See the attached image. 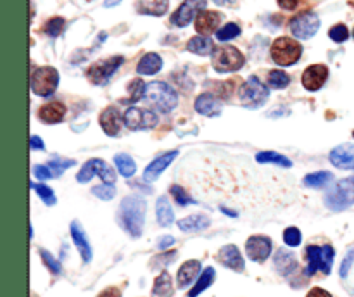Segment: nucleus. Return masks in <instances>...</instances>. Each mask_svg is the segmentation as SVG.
<instances>
[{
  "label": "nucleus",
  "mask_w": 354,
  "mask_h": 297,
  "mask_svg": "<svg viewBox=\"0 0 354 297\" xmlns=\"http://www.w3.org/2000/svg\"><path fill=\"white\" fill-rule=\"evenodd\" d=\"M99 297H121V292L116 289V287H111V289H106Z\"/></svg>",
  "instance_id": "obj_54"
},
{
  "label": "nucleus",
  "mask_w": 354,
  "mask_h": 297,
  "mask_svg": "<svg viewBox=\"0 0 354 297\" xmlns=\"http://www.w3.org/2000/svg\"><path fill=\"white\" fill-rule=\"evenodd\" d=\"M256 161L258 162H263V164H277V166H282V168H290L292 166V161L290 159H287L286 155L282 154H277V152H259L258 155H256Z\"/></svg>",
  "instance_id": "obj_31"
},
{
  "label": "nucleus",
  "mask_w": 354,
  "mask_h": 297,
  "mask_svg": "<svg viewBox=\"0 0 354 297\" xmlns=\"http://www.w3.org/2000/svg\"><path fill=\"white\" fill-rule=\"evenodd\" d=\"M306 297H332V294H328L327 290L320 289V287H315V289L310 290V294H308Z\"/></svg>",
  "instance_id": "obj_53"
},
{
  "label": "nucleus",
  "mask_w": 354,
  "mask_h": 297,
  "mask_svg": "<svg viewBox=\"0 0 354 297\" xmlns=\"http://www.w3.org/2000/svg\"><path fill=\"white\" fill-rule=\"evenodd\" d=\"M239 35H241V28H239V24L228 23L225 24L221 30H218L216 37L220 41H227V40H232V38L239 37Z\"/></svg>",
  "instance_id": "obj_40"
},
{
  "label": "nucleus",
  "mask_w": 354,
  "mask_h": 297,
  "mask_svg": "<svg viewBox=\"0 0 354 297\" xmlns=\"http://www.w3.org/2000/svg\"><path fill=\"white\" fill-rule=\"evenodd\" d=\"M64 114H66V107L62 106L61 102L45 104V106H41L40 111H38V117L47 124L59 123V121H62Z\"/></svg>",
  "instance_id": "obj_24"
},
{
  "label": "nucleus",
  "mask_w": 354,
  "mask_h": 297,
  "mask_svg": "<svg viewBox=\"0 0 354 297\" xmlns=\"http://www.w3.org/2000/svg\"><path fill=\"white\" fill-rule=\"evenodd\" d=\"M196 111L203 116L214 117L221 113V102L211 93H203L196 100Z\"/></svg>",
  "instance_id": "obj_22"
},
{
  "label": "nucleus",
  "mask_w": 354,
  "mask_h": 297,
  "mask_svg": "<svg viewBox=\"0 0 354 297\" xmlns=\"http://www.w3.org/2000/svg\"><path fill=\"white\" fill-rule=\"evenodd\" d=\"M270 92L265 83L259 82L258 76H249L248 82L241 88V102L242 106L249 109H258L268 100Z\"/></svg>",
  "instance_id": "obj_8"
},
{
  "label": "nucleus",
  "mask_w": 354,
  "mask_h": 297,
  "mask_svg": "<svg viewBox=\"0 0 354 297\" xmlns=\"http://www.w3.org/2000/svg\"><path fill=\"white\" fill-rule=\"evenodd\" d=\"M328 78V68L325 64H313L303 73V86L310 92H317Z\"/></svg>",
  "instance_id": "obj_15"
},
{
  "label": "nucleus",
  "mask_w": 354,
  "mask_h": 297,
  "mask_svg": "<svg viewBox=\"0 0 354 297\" xmlns=\"http://www.w3.org/2000/svg\"><path fill=\"white\" fill-rule=\"evenodd\" d=\"M176 155H178V151H171L168 152V154H162L159 155L158 159H154V161L145 168V173H144L145 182H154V180H158V176L161 175V173L165 171L173 161H175Z\"/></svg>",
  "instance_id": "obj_17"
},
{
  "label": "nucleus",
  "mask_w": 354,
  "mask_h": 297,
  "mask_svg": "<svg viewBox=\"0 0 354 297\" xmlns=\"http://www.w3.org/2000/svg\"><path fill=\"white\" fill-rule=\"evenodd\" d=\"M353 37H354V30H353Z\"/></svg>",
  "instance_id": "obj_58"
},
{
  "label": "nucleus",
  "mask_w": 354,
  "mask_h": 297,
  "mask_svg": "<svg viewBox=\"0 0 354 297\" xmlns=\"http://www.w3.org/2000/svg\"><path fill=\"white\" fill-rule=\"evenodd\" d=\"M100 126L106 131L109 137H116L121 130V114L116 107H107L102 114H100Z\"/></svg>",
  "instance_id": "obj_21"
},
{
  "label": "nucleus",
  "mask_w": 354,
  "mask_h": 297,
  "mask_svg": "<svg viewBox=\"0 0 354 297\" xmlns=\"http://www.w3.org/2000/svg\"><path fill=\"white\" fill-rule=\"evenodd\" d=\"M31 92L40 97H50L57 90L59 85V73L55 68L44 66L37 68L31 73Z\"/></svg>",
  "instance_id": "obj_7"
},
{
  "label": "nucleus",
  "mask_w": 354,
  "mask_h": 297,
  "mask_svg": "<svg viewBox=\"0 0 354 297\" xmlns=\"http://www.w3.org/2000/svg\"><path fill=\"white\" fill-rule=\"evenodd\" d=\"M328 37H330L334 41H337V44H341V41L348 40L349 31L344 24H335V26L330 28V31H328Z\"/></svg>",
  "instance_id": "obj_45"
},
{
  "label": "nucleus",
  "mask_w": 354,
  "mask_h": 297,
  "mask_svg": "<svg viewBox=\"0 0 354 297\" xmlns=\"http://www.w3.org/2000/svg\"><path fill=\"white\" fill-rule=\"evenodd\" d=\"M118 221L131 237H140L145 221V200L138 195L124 197L118 211Z\"/></svg>",
  "instance_id": "obj_1"
},
{
  "label": "nucleus",
  "mask_w": 354,
  "mask_h": 297,
  "mask_svg": "<svg viewBox=\"0 0 354 297\" xmlns=\"http://www.w3.org/2000/svg\"><path fill=\"white\" fill-rule=\"evenodd\" d=\"M303 2L304 0H279V6L283 10H296Z\"/></svg>",
  "instance_id": "obj_50"
},
{
  "label": "nucleus",
  "mask_w": 354,
  "mask_h": 297,
  "mask_svg": "<svg viewBox=\"0 0 354 297\" xmlns=\"http://www.w3.org/2000/svg\"><path fill=\"white\" fill-rule=\"evenodd\" d=\"M334 180V175L328 171H317L310 173L308 176H304V185L311 186V189H320V186L328 185V183Z\"/></svg>",
  "instance_id": "obj_33"
},
{
  "label": "nucleus",
  "mask_w": 354,
  "mask_h": 297,
  "mask_svg": "<svg viewBox=\"0 0 354 297\" xmlns=\"http://www.w3.org/2000/svg\"><path fill=\"white\" fill-rule=\"evenodd\" d=\"M353 137H354V131H353Z\"/></svg>",
  "instance_id": "obj_59"
},
{
  "label": "nucleus",
  "mask_w": 354,
  "mask_h": 297,
  "mask_svg": "<svg viewBox=\"0 0 354 297\" xmlns=\"http://www.w3.org/2000/svg\"><path fill=\"white\" fill-rule=\"evenodd\" d=\"M245 252H248L251 261L254 262L266 261L270 252H272V240H270L268 237H263V235L249 237V240L245 242Z\"/></svg>",
  "instance_id": "obj_14"
},
{
  "label": "nucleus",
  "mask_w": 354,
  "mask_h": 297,
  "mask_svg": "<svg viewBox=\"0 0 354 297\" xmlns=\"http://www.w3.org/2000/svg\"><path fill=\"white\" fill-rule=\"evenodd\" d=\"M206 6L207 0H183L182 6L171 14V19L169 21H171L173 26H187L194 17H197L203 10H206Z\"/></svg>",
  "instance_id": "obj_12"
},
{
  "label": "nucleus",
  "mask_w": 354,
  "mask_h": 297,
  "mask_svg": "<svg viewBox=\"0 0 354 297\" xmlns=\"http://www.w3.org/2000/svg\"><path fill=\"white\" fill-rule=\"evenodd\" d=\"M173 244H175V238H173L171 235H168V237H161V238H159L158 247L161 249V251H165V249H168L169 245H173Z\"/></svg>",
  "instance_id": "obj_52"
},
{
  "label": "nucleus",
  "mask_w": 354,
  "mask_h": 297,
  "mask_svg": "<svg viewBox=\"0 0 354 297\" xmlns=\"http://www.w3.org/2000/svg\"><path fill=\"white\" fill-rule=\"evenodd\" d=\"M334 256H335V251L332 245H322V247H318V245H308L306 275L311 276L317 271H322L325 273V275H328L332 269V265H334Z\"/></svg>",
  "instance_id": "obj_4"
},
{
  "label": "nucleus",
  "mask_w": 354,
  "mask_h": 297,
  "mask_svg": "<svg viewBox=\"0 0 354 297\" xmlns=\"http://www.w3.org/2000/svg\"><path fill=\"white\" fill-rule=\"evenodd\" d=\"M275 266L282 275H290L297 268L296 256L292 252L286 251V249H280L275 256Z\"/></svg>",
  "instance_id": "obj_26"
},
{
  "label": "nucleus",
  "mask_w": 354,
  "mask_h": 297,
  "mask_svg": "<svg viewBox=\"0 0 354 297\" xmlns=\"http://www.w3.org/2000/svg\"><path fill=\"white\" fill-rule=\"evenodd\" d=\"M92 192H93V195L99 197V199H102V200H111L114 195H116V189H114L111 183H104V185L95 186Z\"/></svg>",
  "instance_id": "obj_42"
},
{
  "label": "nucleus",
  "mask_w": 354,
  "mask_h": 297,
  "mask_svg": "<svg viewBox=\"0 0 354 297\" xmlns=\"http://www.w3.org/2000/svg\"><path fill=\"white\" fill-rule=\"evenodd\" d=\"M168 0H137L135 7L140 14L145 16H162L168 10Z\"/></svg>",
  "instance_id": "obj_25"
},
{
  "label": "nucleus",
  "mask_w": 354,
  "mask_h": 297,
  "mask_svg": "<svg viewBox=\"0 0 354 297\" xmlns=\"http://www.w3.org/2000/svg\"><path fill=\"white\" fill-rule=\"evenodd\" d=\"M332 164L341 169H353L354 168V144H342L337 145L330 152Z\"/></svg>",
  "instance_id": "obj_18"
},
{
  "label": "nucleus",
  "mask_w": 354,
  "mask_h": 297,
  "mask_svg": "<svg viewBox=\"0 0 354 297\" xmlns=\"http://www.w3.org/2000/svg\"><path fill=\"white\" fill-rule=\"evenodd\" d=\"M289 30L296 38L308 40L320 30V17L315 12H301L290 19Z\"/></svg>",
  "instance_id": "obj_10"
},
{
  "label": "nucleus",
  "mask_w": 354,
  "mask_h": 297,
  "mask_svg": "<svg viewBox=\"0 0 354 297\" xmlns=\"http://www.w3.org/2000/svg\"><path fill=\"white\" fill-rule=\"evenodd\" d=\"M73 164H76V162L73 161V159H59V157H55V159H50V161H48V168L52 169V173H54L55 178H57V176H61L62 171H64L66 168H71Z\"/></svg>",
  "instance_id": "obj_41"
},
{
  "label": "nucleus",
  "mask_w": 354,
  "mask_h": 297,
  "mask_svg": "<svg viewBox=\"0 0 354 297\" xmlns=\"http://www.w3.org/2000/svg\"><path fill=\"white\" fill-rule=\"evenodd\" d=\"M95 173L97 175H100V178L104 180V183H114V180H116V173H114V169L111 168L106 161L97 157L90 159V161H86L85 164H83V168L80 169L76 180H78L80 183H86L93 175H95Z\"/></svg>",
  "instance_id": "obj_11"
},
{
  "label": "nucleus",
  "mask_w": 354,
  "mask_h": 297,
  "mask_svg": "<svg viewBox=\"0 0 354 297\" xmlns=\"http://www.w3.org/2000/svg\"><path fill=\"white\" fill-rule=\"evenodd\" d=\"M272 59L279 66H292L296 64L303 54V47L299 41L292 40L290 37H280L272 44Z\"/></svg>",
  "instance_id": "obj_5"
},
{
  "label": "nucleus",
  "mask_w": 354,
  "mask_h": 297,
  "mask_svg": "<svg viewBox=\"0 0 354 297\" xmlns=\"http://www.w3.org/2000/svg\"><path fill=\"white\" fill-rule=\"evenodd\" d=\"M216 6H232V3H235L237 0H213Z\"/></svg>",
  "instance_id": "obj_55"
},
{
  "label": "nucleus",
  "mask_w": 354,
  "mask_h": 297,
  "mask_svg": "<svg viewBox=\"0 0 354 297\" xmlns=\"http://www.w3.org/2000/svg\"><path fill=\"white\" fill-rule=\"evenodd\" d=\"M156 214H158V221L161 227H169L175 220V214H173L171 206H169L168 199L165 195L159 197L158 204H156Z\"/></svg>",
  "instance_id": "obj_30"
},
{
  "label": "nucleus",
  "mask_w": 354,
  "mask_h": 297,
  "mask_svg": "<svg viewBox=\"0 0 354 297\" xmlns=\"http://www.w3.org/2000/svg\"><path fill=\"white\" fill-rule=\"evenodd\" d=\"M214 275H216V273H214V268H206V269H204L203 275L199 276L197 283H196V285H194V289L189 292V297H197L201 292H204V290H206L207 287H209L211 283L214 282Z\"/></svg>",
  "instance_id": "obj_35"
},
{
  "label": "nucleus",
  "mask_w": 354,
  "mask_h": 297,
  "mask_svg": "<svg viewBox=\"0 0 354 297\" xmlns=\"http://www.w3.org/2000/svg\"><path fill=\"white\" fill-rule=\"evenodd\" d=\"M171 193H173V197H175V200L180 204V206H189V204L196 202V200H194V197H190L189 193H187L185 190H183L180 185H173L171 186Z\"/></svg>",
  "instance_id": "obj_43"
},
{
  "label": "nucleus",
  "mask_w": 354,
  "mask_h": 297,
  "mask_svg": "<svg viewBox=\"0 0 354 297\" xmlns=\"http://www.w3.org/2000/svg\"><path fill=\"white\" fill-rule=\"evenodd\" d=\"M114 164H116L118 171L123 176H133L135 171H137V166H135V161L128 154H116L114 155Z\"/></svg>",
  "instance_id": "obj_34"
},
{
  "label": "nucleus",
  "mask_w": 354,
  "mask_h": 297,
  "mask_svg": "<svg viewBox=\"0 0 354 297\" xmlns=\"http://www.w3.org/2000/svg\"><path fill=\"white\" fill-rule=\"evenodd\" d=\"M268 83L272 88L282 90L289 85L290 78L286 71H282V69H273V71H270L268 75Z\"/></svg>",
  "instance_id": "obj_36"
},
{
  "label": "nucleus",
  "mask_w": 354,
  "mask_h": 297,
  "mask_svg": "<svg viewBox=\"0 0 354 297\" xmlns=\"http://www.w3.org/2000/svg\"><path fill=\"white\" fill-rule=\"evenodd\" d=\"M201 271V262L196 261V259H190V261H185L178 269V275H176V282H178L180 289H187L190 283L194 282L197 275Z\"/></svg>",
  "instance_id": "obj_23"
},
{
  "label": "nucleus",
  "mask_w": 354,
  "mask_h": 297,
  "mask_svg": "<svg viewBox=\"0 0 354 297\" xmlns=\"http://www.w3.org/2000/svg\"><path fill=\"white\" fill-rule=\"evenodd\" d=\"M325 204L332 211H344L354 204V178H344L325 193Z\"/></svg>",
  "instance_id": "obj_3"
},
{
  "label": "nucleus",
  "mask_w": 354,
  "mask_h": 297,
  "mask_svg": "<svg viewBox=\"0 0 354 297\" xmlns=\"http://www.w3.org/2000/svg\"><path fill=\"white\" fill-rule=\"evenodd\" d=\"M354 262V249H351V251L348 252V256L344 258V261H342L341 265V276L342 278H346L349 273V269H351V265Z\"/></svg>",
  "instance_id": "obj_47"
},
{
  "label": "nucleus",
  "mask_w": 354,
  "mask_h": 297,
  "mask_svg": "<svg viewBox=\"0 0 354 297\" xmlns=\"http://www.w3.org/2000/svg\"><path fill=\"white\" fill-rule=\"evenodd\" d=\"M145 100L158 107L162 113H169L178 104V95L175 90L165 82H152L145 88Z\"/></svg>",
  "instance_id": "obj_2"
},
{
  "label": "nucleus",
  "mask_w": 354,
  "mask_h": 297,
  "mask_svg": "<svg viewBox=\"0 0 354 297\" xmlns=\"http://www.w3.org/2000/svg\"><path fill=\"white\" fill-rule=\"evenodd\" d=\"M218 259L227 268L234 269V271H244V259H242L241 252H239V249L235 245H225V247H221V251L218 252Z\"/></svg>",
  "instance_id": "obj_20"
},
{
  "label": "nucleus",
  "mask_w": 354,
  "mask_h": 297,
  "mask_svg": "<svg viewBox=\"0 0 354 297\" xmlns=\"http://www.w3.org/2000/svg\"><path fill=\"white\" fill-rule=\"evenodd\" d=\"M71 237H73V242L76 244V247H78V252L80 256H82L83 261L85 262L92 261V247H90L88 238H86L85 231H83V228L80 227L78 221H73L71 223Z\"/></svg>",
  "instance_id": "obj_19"
},
{
  "label": "nucleus",
  "mask_w": 354,
  "mask_h": 297,
  "mask_svg": "<svg viewBox=\"0 0 354 297\" xmlns=\"http://www.w3.org/2000/svg\"><path fill=\"white\" fill-rule=\"evenodd\" d=\"M121 0H106V2H104V7H113V6H116V3H120Z\"/></svg>",
  "instance_id": "obj_56"
},
{
  "label": "nucleus",
  "mask_w": 354,
  "mask_h": 297,
  "mask_svg": "<svg viewBox=\"0 0 354 297\" xmlns=\"http://www.w3.org/2000/svg\"><path fill=\"white\" fill-rule=\"evenodd\" d=\"M220 23H221L220 12H216V10H203V12L196 17V30L197 33L209 37L211 33H214V31L218 30Z\"/></svg>",
  "instance_id": "obj_16"
},
{
  "label": "nucleus",
  "mask_w": 354,
  "mask_h": 297,
  "mask_svg": "<svg viewBox=\"0 0 354 297\" xmlns=\"http://www.w3.org/2000/svg\"><path fill=\"white\" fill-rule=\"evenodd\" d=\"M64 26H66V21L62 19V17H52V19L47 21V24H45L44 30L48 37L55 38L62 33Z\"/></svg>",
  "instance_id": "obj_38"
},
{
  "label": "nucleus",
  "mask_w": 354,
  "mask_h": 297,
  "mask_svg": "<svg viewBox=\"0 0 354 297\" xmlns=\"http://www.w3.org/2000/svg\"><path fill=\"white\" fill-rule=\"evenodd\" d=\"M187 48L197 55H207L214 52V44L209 37H194L187 44Z\"/></svg>",
  "instance_id": "obj_29"
},
{
  "label": "nucleus",
  "mask_w": 354,
  "mask_h": 297,
  "mask_svg": "<svg viewBox=\"0 0 354 297\" xmlns=\"http://www.w3.org/2000/svg\"><path fill=\"white\" fill-rule=\"evenodd\" d=\"M123 55H114V57L104 59V61L93 62L88 69H86V78L93 83V85H106L111 79V76L118 71L121 64H123Z\"/></svg>",
  "instance_id": "obj_9"
},
{
  "label": "nucleus",
  "mask_w": 354,
  "mask_h": 297,
  "mask_svg": "<svg viewBox=\"0 0 354 297\" xmlns=\"http://www.w3.org/2000/svg\"><path fill=\"white\" fill-rule=\"evenodd\" d=\"M283 240L290 247H297L301 244V231L296 227H290L283 231Z\"/></svg>",
  "instance_id": "obj_46"
},
{
  "label": "nucleus",
  "mask_w": 354,
  "mask_h": 297,
  "mask_svg": "<svg viewBox=\"0 0 354 297\" xmlns=\"http://www.w3.org/2000/svg\"><path fill=\"white\" fill-rule=\"evenodd\" d=\"M33 173H35V176H37V178H40V180H48V178H52V176H54V173H52V169L48 168V164L37 166V168L33 169Z\"/></svg>",
  "instance_id": "obj_48"
},
{
  "label": "nucleus",
  "mask_w": 354,
  "mask_h": 297,
  "mask_svg": "<svg viewBox=\"0 0 354 297\" xmlns=\"http://www.w3.org/2000/svg\"><path fill=\"white\" fill-rule=\"evenodd\" d=\"M30 147H31V151H44L45 144L41 142L40 137H37V135H31V137H30Z\"/></svg>",
  "instance_id": "obj_51"
},
{
  "label": "nucleus",
  "mask_w": 354,
  "mask_h": 297,
  "mask_svg": "<svg viewBox=\"0 0 354 297\" xmlns=\"http://www.w3.org/2000/svg\"><path fill=\"white\" fill-rule=\"evenodd\" d=\"M209 227V218L204 214H192L178 221V228L182 231H199Z\"/></svg>",
  "instance_id": "obj_28"
},
{
  "label": "nucleus",
  "mask_w": 354,
  "mask_h": 297,
  "mask_svg": "<svg viewBox=\"0 0 354 297\" xmlns=\"http://www.w3.org/2000/svg\"><path fill=\"white\" fill-rule=\"evenodd\" d=\"M40 256H41V259H44L45 266H47L52 273H55V275H59V273H61V265H59V261L50 254V252L45 251V249H40Z\"/></svg>",
  "instance_id": "obj_44"
},
{
  "label": "nucleus",
  "mask_w": 354,
  "mask_h": 297,
  "mask_svg": "<svg viewBox=\"0 0 354 297\" xmlns=\"http://www.w3.org/2000/svg\"><path fill=\"white\" fill-rule=\"evenodd\" d=\"M176 252H169L168 256H158V258L154 259V262H152V268H161V266L168 265V262H171L173 259H175Z\"/></svg>",
  "instance_id": "obj_49"
},
{
  "label": "nucleus",
  "mask_w": 354,
  "mask_h": 297,
  "mask_svg": "<svg viewBox=\"0 0 354 297\" xmlns=\"http://www.w3.org/2000/svg\"><path fill=\"white\" fill-rule=\"evenodd\" d=\"M31 189L37 190L38 197H41L47 206H54L55 195H54V192H52V189H48V186L44 185V183H33V182H31Z\"/></svg>",
  "instance_id": "obj_39"
},
{
  "label": "nucleus",
  "mask_w": 354,
  "mask_h": 297,
  "mask_svg": "<svg viewBox=\"0 0 354 297\" xmlns=\"http://www.w3.org/2000/svg\"><path fill=\"white\" fill-rule=\"evenodd\" d=\"M161 68L162 59L159 57L158 54H154V52H151V54H145L144 57L138 61L137 73H140V75H156Z\"/></svg>",
  "instance_id": "obj_27"
},
{
  "label": "nucleus",
  "mask_w": 354,
  "mask_h": 297,
  "mask_svg": "<svg viewBox=\"0 0 354 297\" xmlns=\"http://www.w3.org/2000/svg\"><path fill=\"white\" fill-rule=\"evenodd\" d=\"M211 64L218 73H232L239 71L245 64V57L239 48L232 47V45H225V47L214 48Z\"/></svg>",
  "instance_id": "obj_6"
},
{
  "label": "nucleus",
  "mask_w": 354,
  "mask_h": 297,
  "mask_svg": "<svg viewBox=\"0 0 354 297\" xmlns=\"http://www.w3.org/2000/svg\"><path fill=\"white\" fill-rule=\"evenodd\" d=\"M123 121L130 130H145V128L156 126V123H158V116L149 109H142V107H130V109H127V113H124Z\"/></svg>",
  "instance_id": "obj_13"
},
{
  "label": "nucleus",
  "mask_w": 354,
  "mask_h": 297,
  "mask_svg": "<svg viewBox=\"0 0 354 297\" xmlns=\"http://www.w3.org/2000/svg\"><path fill=\"white\" fill-rule=\"evenodd\" d=\"M156 297H169L173 294V285H171V276L168 273H161V275L156 278L154 289H152Z\"/></svg>",
  "instance_id": "obj_32"
},
{
  "label": "nucleus",
  "mask_w": 354,
  "mask_h": 297,
  "mask_svg": "<svg viewBox=\"0 0 354 297\" xmlns=\"http://www.w3.org/2000/svg\"><path fill=\"white\" fill-rule=\"evenodd\" d=\"M145 88H147V86L144 85V82H142L140 78L131 79L130 85H128V92H130L131 97L128 99V102H137L142 97H145Z\"/></svg>",
  "instance_id": "obj_37"
},
{
  "label": "nucleus",
  "mask_w": 354,
  "mask_h": 297,
  "mask_svg": "<svg viewBox=\"0 0 354 297\" xmlns=\"http://www.w3.org/2000/svg\"><path fill=\"white\" fill-rule=\"evenodd\" d=\"M221 211H223V213H227V214H230V216H237V213H235V211L227 209V207H221Z\"/></svg>",
  "instance_id": "obj_57"
}]
</instances>
